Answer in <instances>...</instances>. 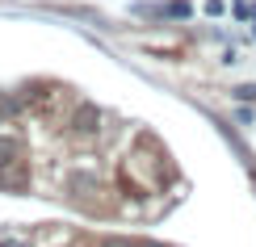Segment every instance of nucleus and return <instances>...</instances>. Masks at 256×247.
Instances as JSON below:
<instances>
[{
  "mask_svg": "<svg viewBox=\"0 0 256 247\" xmlns=\"http://www.w3.org/2000/svg\"><path fill=\"white\" fill-rule=\"evenodd\" d=\"M152 13H160V17H189V4L185 0H172V4H160V8H152Z\"/></svg>",
  "mask_w": 256,
  "mask_h": 247,
  "instance_id": "f03ea898",
  "label": "nucleus"
},
{
  "mask_svg": "<svg viewBox=\"0 0 256 247\" xmlns=\"http://www.w3.org/2000/svg\"><path fill=\"white\" fill-rule=\"evenodd\" d=\"M236 17H256V8H252V4H244V0H240V4H236Z\"/></svg>",
  "mask_w": 256,
  "mask_h": 247,
  "instance_id": "39448f33",
  "label": "nucleus"
},
{
  "mask_svg": "<svg viewBox=\"0 0 256 247\" xmlns=\"http://www.w3.org/2000/svg\"><path fill=\"white\" fill-rule=\"evenodd\" d=\"M105 247H130V243H122V239H118V243H105Z\"/></svg>",
  "mask_w": 256,
  "mask_h": 247,
  "instance_id": "423d86ee",
  "label": "nucleus"
},
{
  "mask_svg": "<svg viewBox=\"0 0 256 247\" xmlns=\"http://www.w3.org/2000/svg\"><path fill=\"white\" fill-rule=\"evenodd\" d=\"M8 113H17V101H13V96H0V122H4Z\"/></svg>",
  "mask_w": 256,
  "mask_h": 247,
  "instance_id": "7ed1b4c3",
  "label": "nucleus"
},
{
  "mask_svg": "<svg viewBox=\"0 0 256 247\" xmlns=\"http://www.w3.org/2000/svg\"><path fill=\"white\" fill-rule=\"evenodd\" d=\"M236 96H240V101H252V96H256V84H244V88H236Z\"/></svg>",
  "mask_w": 256,
  "mask_h": 247,
  "instance_id": "20e7f679",
  "label": "nucleus"
},
{
  "mask_svg": "<svg viewBox=\"0 0 256 247\" xmlns=\"http://www.w3.org/2000/svg\"><path fill=\"white\" fill-rule=\"evenodd\" d=\"M13 164H21V147L13 143V138H0V172L13 168Z\"/></svg>",
  "mask_w": 256,
  "mask_h": 247,
  "instance_id": "f257e3e1",
  "label": "nucleus"
}]
</instances>
